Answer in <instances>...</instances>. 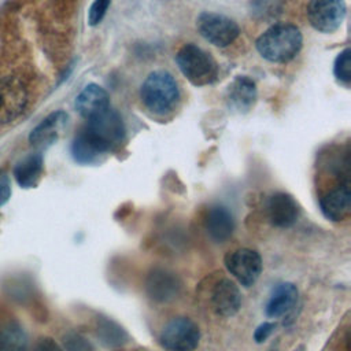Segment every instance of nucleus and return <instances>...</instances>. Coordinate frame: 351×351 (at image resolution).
Masks as SVG:
<instances>
[{
	"label": "nucleus",
	"instance_id": "nucleus-1",
	"mask_svg": "<svg viewBox=\"0 0 351 351\" xmlns=\"http://www.w3.org/2000/svg\"><path fill=\"white\" fill-rule=\"evenodd\" d=\"M303 36L295 25L276 23L256 40L259 55L271 63H287L300 51Z\"/></svg>",
	"mask_w": 351,
	"mask_h": 351
},
{
	"label": "nucleus",
	"instance_id": "nucleus-2",
	"mask_svg": "<svg viewBox=\"0 0 351 351\" xmlns=\"http://www.w3.org/2000/svg\"><path fill=\"white\" fill-rule=\"evenodd\" d=\"M140 97L143 104L151 112L165 115L170 112L178 103L180 90L177 81L165 70L152 71L141 85Z\"/></svg>",
	"mask_w": 351,
	"mask_h": 351
},
{
	"label": "nucleus",
	"instance_id": "nucleus-3",
	"mask_svg": "<svg viewBox=\"0 0 351 351\" xmlns=\"http://www.w3.org/2000/svg\"><path fill=\"white\" fill-rule=\"evenodd\" d=\"M176 63L182 75L196 86L213 84L218 77L215 59L195 44H185L176 55Z\"/></svg>",
	"mask_w": 351,
	"mask_h": 351
},
{
	"label": "nucleus",
	"instance_id": "nucleus-4",
	"mask_svg": "<svg viewBox=\"0 0 351 351\" xmlns=\"http://www.w3.org/2000/svg\"><path fill=\"white\" fill-rule=\"evenodd\" d=\"M84 130L108 154L123 143L126 134L121 115L111 108L88 119Z\"/></svg>",
	"mask_w": 351,
	"mask_h": 351
},
{
	"label": "nucleus",
	"instance_id": "nucleus-5",
	"mask_svg": "<svg viewBox=\"0 0 351 351\" xmlns=\"http://www.w3.org/2000/svg\"><path fill=\"white\" fill-rule=\"evenodd\" d=\"M200 341V329L188 317L170 319L159 333V343L167 351H195Z\"/></svg>",
	"mask_w": 351,
	"mask_h": 351
},
{
	"label": "nucleus",
	"instance_id": "nucleus-6",
	"mask_svg": "<svg viewBox=\"0 0 351 351\" xmlns=\"http://www.w3.org/2000/svg\"><path fill=\"white\" fill-rule=\"evenodd\" d=\"M196 27L206 41L219 48L230 45L240 34V27L232 18L210 11L197 16Z\"/></svg>",
	"mask_w": 351,
	"mask_h": 351
},
{
	"label": "nucleus",
	"instance_id": "nucleus-7",
	"mask_svg": "<svg viewBox=\"0 0 351 351\" xmlns=\"http://www.w3.org/2000/svg\"><path fill=\"white\" fill-rule=\"evenodd\" d=\"M344 0H310L307 18L310 25L321 33L336 32L346 16Z\"/></svg>",
	"mask_w": 351,
	"mask_h": 351
},
{
	"label": "nucleus",
	"instance_id": "nucleus-8",
	"mask_svg": "<svg viewBox=\"0 0 351 351\" xmlns=\"http://www.w3.org/2000/svg\"><path fill=\"white\" fill-rule=\"evenodd\" d=\"M228 271L245 288L252 287L262 273L261 255L250 248H239L225 258Z\"/></svg>",
	"mask_w": 351,
	"mask_h": 351
},
{
	"label": "nucleus",
	"instance_id": "nucleus-9",
	"mask_svg": "<svg viewBox=\"0 0 351 351\" xmlns=\"http://www.w3.org/2000/svg\"><path fill=\"white\" fill-rule=\"evenodd\" d=\"M27 101L25 85L16 77L0 80V123H10L18 118Z\"/></svg>",
	"mask_w": 351,
	"mask_h": 351
},
{
	"label": "nucleus",
	"instance_id": "nucleus-10",
	"mask_svg": "<svg viewBox=\"0 0 351 351\" xmlns=\"http://www.w3.org/2000/svg\"><path fill=\"white\" fill-rule=\"evenodd\" d=\"M211 306L218 315L232 317L241 307V292L229 278H221L211 289Z\"/></svg>",
	"mask_w": 351,
	"mask_h": 351
},
{
	"label": "nucleus",
	"instance_id": "nucleus-11",
	"mask_svg": "<svg viewBox=\"0 0 351 351\" xmlns=\"http://www.w3.org/2000/svg\"><path fill=\"white\" fill-rule=\"evenodd\" d=\"M226 104L237 114L248 112L256 101V85L247 75L236 77L226 89Z\"/></svg>",
	"mask_w": 351,
	"mask_h": 351
},
{
	"label": "nucleus",
	"instance_id": "nucleus-12",
	"mask_svg": "<svg viewBox=\"0 0 351 351\" xmlns=\"http://www.w3.org/2000/svg\"><path fill=\"white\" fill-rule=\"evenodd\" d=\"M266 211L270 223L277 228H289L299 217V206L296 200L285 192L273 193L267 200Z\"/></svg>",
	"mask_w": 351,
	"mask_h": 351
},
{
	"label": "nucleus",
	"instance_id": "nucleus-13",
	"mask_svg": "<svg viewBox=\"0 0 351 351\" xmlns=\"http://www.w3.org/2000/svg\"><path fill=\"white\" fill-rule=\"evenodd\" d=\"M319 207L322 214L330 221L339 222L346 219L351 210L350 184L344 182L322 195L319 199Z\"/></svg>",
	"mask_w": 351,
	"mask_h": 351
},
{
	"label": "nucleus",
	"instance_id": "nucleus-14",
	"mask_svg": "<svg viewBox=\"0 0 351 351\" xmlns=\"http://www.w3.org/2000/svg\"><path fill=\"white\" fill-rule=\"evenodd\" d=\"M67 122V114L55 111L45 117L30 133L29 141L37 149H45L52 145Z\"/></svg>",
	"mask_w": 351,
	"mask_h": 351
},
{
	"label": "nucleus",
	"instance_id": "nucleus-15",
	"mask_svg": "<svg viewBox=\"0 0 351 351\" xmlns=\"http://www.w3.org/2000/svg\"><path fill=\"white\" fill-rule=\"evenodd\" d=\"M180 287L178 277L166 269H154L147 278V292L158 302L174 299L180 292Z\"/></svg>",
	"mask_w": 351,
	"mask_h": 351
},
{
	"label": "nucleus",
	"instance_id": "nucleus-16",
	"mask_svg": "<svg viewBox=\"0 0 351 351\" xmlns=\"http://www.w3.org/2000/svg\"><path fill=\"white\" fill-rule=\"evenodd\" d=\"M75 108L81 117H84L85 119H90L92 117L110 108L108 95L101 86L96 84H89L77 96Z\"/></svg>",
	"mask_w": 351,
	"mask_h": 351
},
{
	"label": "nucleus",
	"instance_id": "nucleus-17",
	"mask_svg": "<svg viewBox=\"0 0 351 351\" xmlns=\"http://www.w3.org/2000/svg\"><path fill=\"white\" fill-rule=\"evenodd\" d=\"M298 288L292 282H282L278 284L270 293L266 306L265 313L270 318H280L282 315H287L296 304L298 302Z\"/></svg>",
	"mask_w": 351,
	"mask_h": 351
},
{
	"label": "nucleus",
	"instance_id": "nucleus-18",
	"mask_svg": "<svg viewBox=\"0 0 351 351\" xmlns=\"http://www.w3.org/2000/svg\"><path fill=\"white\" fill-rule=\"evenodd\" d=\"M206 230L215 243H225L234 230L232 213L223 206H213L206 215Z\"/></svg>",
	"mask_w": 351,
	"mask_h": 351
},
{
	"label": "nucleus",
	"instance_id": "nucleus-19",
	"mask_svg": "<svg viewBox=\"0 0 351 351\" xmlns=\"http://www.w3.org/2000/svg\"><path fill=\"white\" fill-rule=\"evenodd\" d=\"M27 335L14 317L0 313V351H26Z\"/></svg>",
	"mask_w": 351,
	"mask_h": 351
},
{
	"label": "nucleus",
	"instance_id": "nucleus-20",
	"mask_svg": "<svg viewBox=\"0 0 351 351\" xmlns=\"http://www.w3.org/2000/svg\"><path fill=\"white\" fill-rule=\"evenodd\" d=\"M71 155L77 163L93 165L101 162L108 152L82 129L71 143Z\"/></svg>",
	"mask_w": 351,
	"mask_h": 351
},
{
	"label": "nucleus",
	"instance_id": "nucleus-21",
	"mask_svg": "<svg viewBox=\"0 0 351 351\" xmlns=\"http://www.w3.org/2000/svg\"><path fill=\"white\" fill-rule=\"evenodd\" d=\"M44 171L41 154L34 152L22 158L14 167V176L21 188H34L38 185Z\"/></svg>",
	"mask_w": 351,
	"mask_h": 351
},
{
	"label": "nucleus",
	"instance_id": "nucleus-22",
	"mask_svg": "<svg viewBox=\"0 0 351 351\" xmlns=\"http://www.w3.org/2000/svg\"><path fill=\"white\" fill-rule=\"evenodd\" d=\"M333 73L337 80L343 82L351 81V49H343L335 59Z\"/></svg>",
	"mask_w": 351,
	"mask_h": 351
},
{
	"label": "nucleus",
	"instance_id": "nucleus-23",
	"mask_svg": "<svg viewBox=\"0 0 351 351\" xmlns=\"http://www.w3.org/2000/svg\"><path fill=\"white\" fill-rule=\"evenodd\" d=\"M63 344L66 351H93L90 343L80 333L69 332L63 337Z\"/></svg>",
	"mask_w": 351,
	"mask_h": 351
},
{
	"label": "nucleus",
	"instance_id": "nucleus-24",
	"mask_svg": "<svg viewBox=\"0 0 351 351\" xmlns=\"http://www.w3.org/2000/svg\"><path fill=\"white\" fill-rule=\"evenodd\" d=\"M108 7H110V0H95L88 11V23L90 26L99 25L104 18Z\"/></svg>",
	"mask_w": 351,
	"mask_h": 351
},
{
	"label": "nucleus",
	"instance_id": "nucleus-25",
	"mask_svg": "<svg viewBox=\"0 0 351 351\" xmlns=\"http://www.w3.org/2000/svg\"><path fill=\"white\" fill-rule=\"evenodd\" d=\"M97 332H104L106 335H103V340L108 341V344L111 346L112 343H121V339H122V328H119L118 325H115L114 322H108V321H104V325H100Z\"/></svg>",
	"mask_w": 351,
	"mask_h": 351
},
{
	"label": "nucleus",
	"instance_id": "nucleus-26",
	"mask_svg": "<svg viewBox=\"0 0 351 351\" xmlns=\"http://www.w3.org/2000/svg\"><path fill=\"white\" fill-rule=\"evenodd\" d=\"M11 196V182L8 174L0 169V207L4 206Z\"/></svg>",
	"mask_w": 351,
	"mask_h": 351
},
{
	"label": "nucleus",
	"instance_id": "nucleus-27",
	"mask_svg": "<svg viewBox=\"0 0 351 351\" xmlns=\"http://www.w3.org/2000/svg\"><path fill=\"white\" fill-rule=\"evenodd\" d=\"M274 328H276L274 322H263V324H261L255 329V332H254V340L256 343H263L273 333Z\"/></svg>",
	"mask_w": 351,
	"mask_h": 351
},
{
	"label": "nucleus",
	"instance_id": "nucleus-28",
	"mask_svg": "<svg viewBox=\"0 0 351 351\" xmlns=\"http://www.w3.org/2000/svg\"><path fill=\"white\" fill-rule=\"evenodd\" d=\"M33 351H63L52 337H41L34 344Z\"/></svg>",
	"mask_w": 351,
	"mask_h": 351
}]
</instances>
